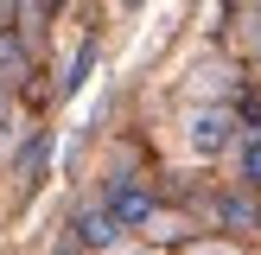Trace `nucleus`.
I'll use <instances>...</instances> for the list:
<instances>
[{"instance_id": "obj_1", "label": "nucleus", "mask_w": 261, "mask_h": 255, "mask_svg": "<svg viewBox=\"0 0 261 255\" xmlns=\"http://www.w3.org/2000/svg\"><path fill=\"white\" fill-rule=\"evenodd\" d=\"M229 140H236V115H229V109H198L185 121V147L198 153V160H217Z\"/></svg>"}, {"instance_id": "obj_2", "label": "nucleus", "mask_w": 261, "mask_h": 255, "mask_svg": "<svg viewBox=\"0 0 261 255\" xmlns=\"http://www.w3.org/2000/svg\"><path fill=\"white\" fill-rule=\"evenodd\" d=\"M102 211H109L115 223L140 230V223H153V191H147V185H134V178H115V185H109V204H102Z\"/></svg>"}, {"instance_id": "obj_3", "label": "nucleus", "mask_w": 261, "mask_h": 255, "mask_svg": "<svg viewBox=\"0 0 261 255\" xmlns=\"http://www.w3.org/2000/svg\"><path fill=\"white\" fill-rule=\"evenodd\" d=\"M115 230H121V223H115L109 211H83V217H76V242H89V249H109Z\"/></svg>"}, {"instance_id": "obj_4", "label": "nucleus", "mask_w": 261, "mask_h": 255, "mask_svg": "<svg viewBox=\"0 0 261 255\" xmlns=\"http://www.w3.org/2000/svg\"><path fill=\"white\" fill-rule=\"evenodd\" d=\"M242 185H255V191H261V134L242 147Z\"/></svg>"}, {"instance_id": "obj_5", "label": "nucleus", "mask_w": 261, "mask_h": 255, "mask_svg": "<svg viewBox=\"0 0 261 255\" xmlns=\"http://www.w3.org/2000/svg\"><path fill=\"white\" fill-rule=\"evenodd\" d=\"M32 13H45V19H51V13H64V0H32Z\"/></svg>"}, {"instance_id": "obj_6", "label": "nucleus", "mask_w": 261, "mask_h": 255, "mask_svg": "<svg viewBox=\"0 0 261 255\" xmlns=\"http://www.w3.org/2000/svg\"><path fill=\"white\" fill-rule=\"evenodd\" d=\"M7 115H13V102H7V89H0V128H7Z\"/></svg>"}, {"instance_id": "obj_7", "label": "nucleus", "mask_w": 261, "mask_h": 255, "mask_svg": "<svg viewBox=\"0 0 261 255\" xmlns=\"http://www.w3.org/2000/svg\"><path fill=\"white\" fill-rule=\"evenodd\" d=\"M204 255H223V249H204Z\"/></svg>"}, {"instance_id": "obj_8", "label": "nucleus", "mask_w": 261, "mask_h": 255, "mask_svg": "<svg viewBox=\"0 0 261 255\" xmlns=\"http://www.w3.org/2000/svg\"><path fill=\"white\" fill-rule=\"evenodd\" d=\"M0 7H7V0H0Z\"/></svg>"}]
</instances>
